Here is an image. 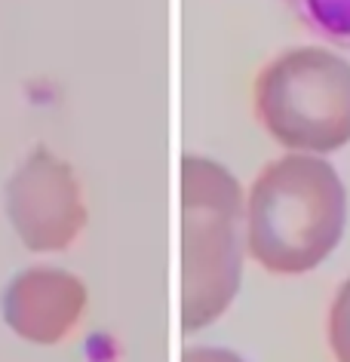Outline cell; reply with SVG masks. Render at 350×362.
I'll return each instance as SVG.
<instances>
[{
	"label": "cell",
	"instance_id": "1",
	"mask_svg": "<svg viewBox=\"0 0 350 362\" xmlns=\"http://www.w3.org/2000/svg\"><path fill=\"white\" fill-rule=\"evenodd\" d=\"M347 191L329 160L289 151L249 187L246 249L267 274L301 276L320 267L344 237Z\"/></svg>",
	"mask_w": 350,
	"mask_h": 362
},
{
	"label": "cell",
	"instance_id": "2",
	"mask_svg": "<svg viewBox=\"0 0 350 362\" xmlns=\"http://www.w3.org/2000/svg\"><path fill=\"white\" fill-rule=\"evenodd\" d=\"M185 200V332H197L228 310L240 286V221L246 206L237 178L209 157L182 160ZM246 233V230H243Z\"/></svg>",
	"mask_w": 350,
	"mask_h": 362
},
{
	"label": "cell",
	"instance_id": "3",
	"mask_svg": "<svg viewBox=\"0 0 350 362\" xmlns=\"http://www.w3.org/2000/svg\"><path fill=\"white\" fill-rule=\"evenodd\" d=\"M252 107L286 151L326 153L350 141V62L322 47H292L258 71Z\"/></svg>",
	"mask_w": 350,
	"mask_h": 362
},
{
	"label": "cell",
	"instance_id": "4",
	"mask_svg": "<svg viewBox=\"0 0 350 362\" xmlns=\"http://www.w3.org/2000/svg\"><path fill=\"white\" fill-rule=\"evenodd\" d=\"M6 203L22 243L31 249H62L83 228L77 178L47 148H37L16 169Z\"/></svg>",
	"mask_w": 350,
	"mask_h": 362
},
{
	"label": "cell",
	"instance_id": "5",
	"mask_svg": "<svg viewBox=\"0 0 350 362\" xmlns=\"http://www.w3.org/2000/svg\"><path fill=\"white\" fill-rule=\"evenodd\" d=\"M298 25L322 43L350 49V0H283Z\"/></svg>",
	"mask_w": 350,
	"mask_h": 362
},
{
	"label": "cell",
	"instance_id": "6",
	"mask_svg": "<svg viewBox=\"0 0 350 362\" xmlns=\"http://www.w3.org/2000/svg\"><path fill=\"white\" fill-rule=\"evenodd\" d=\"M329 347L335 362H350V276L332 298L329 310Z\"/></svg>",
	"mask_w": 350,
	"mask_h": 362
},
{
	"label": "cell",
	"instance_id": "7",
	"mask_svg": "<svg viewBox=\"0 0 350 362\" xmlns=\"http://www.w3.org/2000/svg\"><path fill=\"white\" fill-rule=\"evenodd\" d=\"M182 362H243L233 350H221V347H191L185 350Z\"/></svg>",
	"mask_w": 350,
	"mask_h": 362
}]
</instances>
